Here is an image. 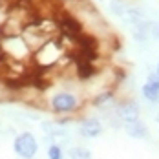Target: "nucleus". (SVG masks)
Here are the masks:
<instances>
[{"mask_svg":"<svg viewBox=\"0 0 159 159\" xmlns=\"http://www.w3.org/2000/svg\"><path fill=\"white\" fill-rule=\"evenodd\" d=\"M49 106L57 113H70V111H75L79 108V101L70 92H59V93H55L51 97Z\"/></svg>","mask_w":159,"mask_h":159,"instance_id":"nucleus-3","label":"nucleus"},{"mask_svg":"<svg viewBox=\"0 0 159 159\" xmlns=\"http://www.w3.org/2000/svg\"><path fill=\"white\" fill-rule=\"evenodd\" d=\"M79 134L84 139H95L102 134V123L97 117H88L82 119L79 125Z\"/></svg>","mask_w":159,"mask_h":159,"instance_id":"nucleus-5","label":"nucleus"},{"mask_svg":"<svg viewBox=\"0 0 159 159\" xmlns=\"http://www.w3.org/2000/svg\"><path fill=\"white\" fill-rule=\"evenodd\" d=\"M68 157L70 159H92V150L84 144H75L68 148Z\"/></svg>","mask_w":159,"mask_h":159,"instance_id":"nucleus-8","label":"nucleus"},{"mask_svg":"<svg viewBox=\"0 0 159 159\" xmlns=\"http://www.w3.org/2000/svg\"><path fill=\"white\" fill-rule=\"evenodd\" d=\"M13 150L18 157L33 159L39 152V141L31 132H20L13 141Z\"/></svg>","mask_w":159,"mask_h":159,"instance_id":"nucleus-1","label":"nucleus"},{"mask_svg":"<svg viewBox=\"0 0 159 159\" xmlns=\"http://www.w3.org/2000/svg\"><path fill=\"white\" fill-rule=\"evenodd\" d=\"M150 31H152V35L157 39V37H159V24H154V26L150 28Z\"/></svg>","mask_w":159,"mask_h":159,"instance_id":"nucleus-11","label":"nucleus"},{"mask_svg":"<svg viewBox=\"0 0 159 159\" xmlns=\"http://www.w3.org/2000/svg\"><path fill=\"white\" fill-rule=\"evenodd\" d=\"M61 30H62L68 37L71 39H82V26H80L79 20H75L71 15H64L59 22Z\"/></svg>","mask_w":159,"mask_h":159,"instance_id":"nucleus-6","label":"nucleus"},{"mask_svg":"<svg viewBox=\"0 0 159 159\" xmlns=\"http://www.w3.org/2000/svg\"><path fill=\"white\" fill-rule=\"evenodd\" d=\"M141 93H143L144 101H148L150 104H157L159 102V75H157V71H152L148 75L146 82L141 88Z\"/></svg>","mask_w":159,"mask_h":159,"instance_id":"nucleus-4","label":"nucleus"},{"mask_svg":"<svg viewBox=\"0 0 159 159\" xmlns=\"http://www.w3.org/2000/svg\"><path fill=\"white\" fill-rule=\"evenodd\" d=\"M48 159H64V152L61 148V144L51 143L48 146Z\"/></svg>","mask_w":159,"mask_h":159,"instance_id":"nucleus-9","label":"nucleus"},{"mask_svg":"<svg viewBox=\"0 0 159 159\" xmlns=\"http://www.w3.org/2000/svg\"><path fill=\"white\" fill-rule=\"evenodd\" d=\"M123 128H125L126 135L132 137V139H148L150 137V130L146 126V123H143V121H135V123L125 125Z\"/></svg>","mask_w":159,"mask_h":159,"instance_id":"nucleus-7","label":"nucleus"},{"mask_svg":"<svg viewBox=\"0 0 159 159\" xmlns=\"http://www.w3.org/2000/svg\"><path fill=\"white\" fill-rule=\"evenodd\" d=\"M0 59H2V51H0Z\"/></svg>","mask_w":159,"mask_h":159,"instance_id":"nucleus-13","label":"nucleus"},{"mask_svg":"<svg viewBox=\"0 0 159 159\" xmlns=\"http://www.w3.org/2000/svg\"><path fill=\"white\" fill-rule=\"evenodd\" d=\"M156 71H157V75H159V61H157V66H156Z\"/></svg>","mask_w":159,"mask_h":159,"instance_id":"nucleus-12","label":"nucleus"},{"mask_svg":"<svg viewBox=\"0 0 159 159\" xmlns=\"http://www.w3.org/2000/svg\"><path fill=\"white\" fill-rule=\"evenodd\" d=\"M110 9H111V11H113L117 16H123V15L128 11L123 0H111V2H110Z\"/></svg>","mask_w":159,"mask_h":159,"instance_id":"nucleus-10","label":"nucleus"},{"mask_svg":"<svg viewBox=\"0 0 159 159\" xmlns=\"http://www.w3.org/2000/svg\"><path fill=\"white\" fill-rule=\"evenodd\" d=\"M115 117L123 126L135 123V121H141V108L135 101H123L121 104L115 106Z\"/></svg>","mask_w":159,"mask_h":159,"instance_id":"nucleus-2","label":"nucleus"}]
</instances>
